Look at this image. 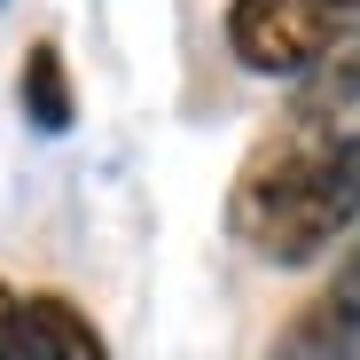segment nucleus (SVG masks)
<instances>
[{"label":"nucleus","mask_w":360,"mask_h":360,"mask_svg":"<svg viewBox=\"0 0 360 360\" xmlns=\"http://www.w3.org/2000/svg\"><path fill=\"white\" fill-rule=\"evenodd\" d=\"M306 110H321V117H345V110H360V32L321 63V86L306 94Z\"/></svg>","instance_id":"6"},{"label":"nucleus","mask_w":360,"mask_h":360,"mask_svg":"<svg viewBox=\"0 0 360 360\" xmlns=\"http://www.w3.org/2000/svg\"><path fill=\"white\" fill-rule=\"evenodd\" d=\"M24 117H32L39 134H63L71 117H79L71 71H63V47H55V39H39V47L24 55Z\"/></svg>","instance_id":"5"},{"label":"nucleus","mask_w":360,"mask_h":360,"mask_svg":"<svg viewBox=\"0 0 360 360\" xmlns=\"http://www.w3.org/2000/svg\"><path fill=\"white\" fill-rule=\"evenodd\" d=\"M24 321H32V345H39V360H110L102 329H94V321L71 306V297H55V290L24 297Z\"/></svg>","instance_id":"4"},{"label":"nucleus","mask_w":360,"mask_h":360,"mask_svg":"<svg viewBox=\"0 0 360 360\" xmlns=\"http://www.w3.org/2000/svg\"><path fill=\"white\" fill-rule=\"evenodd\" d=\"M360 0H235L227 8V55L259 79H297L321 71L352 39Z\"/></svg>","instance_id":"2"},{"label":"nucleus","mask_w":360,"mask_h":360,"mask_svg":"<svg viewBox=\"0 0 360 360\" xmlns=\"http://www.w3.org/2000/svg\"><path fill=\"white\" fill-rule=\"evenodd\" d=\"M0 360H39V345H32V321H24V297L0 282Z\"/></svg>","instance_id":"7"},{"label":"nucleus","mask_w":360,"mask_h":360,"mask_svg":"<svg viewBox=\"0 0 360 360\" xmlns=\"http://www.w3.org/2000/svg\"><path fill=\"white\" fill-rule=\"evenodd\" d=\"M274 360H360V243L314 290V306H297V321L282 329Z\"/></svg>","instance_id":"3"},{"label":"nucleus","mask_w":360,"mask_h":360,"mask_svg":"<svg viewBox=\"0 0 360 360\" xmlns=\"http://www.w3.org/2000/svg\"><path fill=\"white\" fill-rule=\"evenodd\" d=\"M352 227H360V134L297 102L235 180V235L274 266H314Z\"/></svg>","instance_id":"1"}]
</instances>
